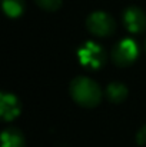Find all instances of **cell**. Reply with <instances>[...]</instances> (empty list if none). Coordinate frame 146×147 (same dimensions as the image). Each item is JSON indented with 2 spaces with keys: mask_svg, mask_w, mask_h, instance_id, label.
Instances as JSON below:
<instances>
[{
  "mask_svg": "<svg viewBox=\"0 0 146 147\" xmlns=\"http://www.w3.org/2000/svg\"><path fill=\"white\" fill-rule=\"evenodd\" d=\"M106 97L110 103H122L128 97V87L120 82H112L106 87Z\"/></svg>",
  "mask_w": 146,
  "mask_h": 147,
  "instance_id": "ba28073f",
  "label": "cell"
},
{
  "mask_svg": "<svg viewBox=\"0 0 146 147\" xmlns=\"http://www.w3.org/2000/svg\"><path fill=\"white\" fill-rule=\"evenodd\" d=\"M123 23L130 33H143L146 30V13L138 6H129L123 11Z\"/></svg>",
  "mask_w": 146,
  "mask_h": 147,
  "instance_id": "5b68a950",
  "label": "cell"
},
{
  "mask_svg": "<svg viewBox=\"0 0 146 147\" xmlns=\"http://www.w3.org/2000/svg\"><path fill=\"white\" fill-rule=\"evenodd\" d=\"M135 140H136V143H138L139 146H143V144H146V124H145V126H142V127L138 130Z\"/></svg>",
  "mask_w": 146,
  "mask_h": 147,
  "instance_id": "8fae6325",
  "label": "cell"
},
{
  "mask_svg": "<svg viewBox=\"0 0 146 147\" xmlns=\"http://www.w3.org/2000/svg\"><path fill=\"white\" fill-rule=\"evenodd\" d=\"M69 93L72 98L82 107L93 109L102 101V89L95 80L77 76L69 84Z\"/></svg>",
  "mask_w": 146,
  "mask_h": 147,
  "instance_id": "6da1fadb",
  "label": "cell"
},
{
  "mask_svg": "<svg viewBox=\"0 0 146 147\" xmlns=\"http://www.w3.org/2000/svg\"><path fill=\"white\" fill-rule=\"evenodd\" d=\"M36 4L46 11H56L62 7V1L63 0H35Z\"/></svg>",
  "mask_w": 146,
  "mask_h": 147,
  "instance_id": "30bf717a",
  "label": "cell"
},
{
  "mask_svg": "<svg viewBox=\"0 0 146 147\" xmlns=\"http://www.w3.org/2000/svg\"><path fill=\"white\" fill-rule=\"evenodd\" d=\"M3 10L10 19H17L24 11V0H1Z\"/></svg>",
  "mask_w": 146,
  "mask_h": 147,
  "instance_id": "9c48e42d",
  "label": "cell"
},
{
  "mask_svg": "<svg viewBox=\"0 0 146 147\" xmlns=\"http://www.w3.org/2000/svg\"><path fill=\"white\" fill-rule=\"evenodd\" d=\"M77 59L83 67L96 70L105 64L106 54H105L103 47H100L99 45L92 43V42H86L77 50Z\"/></svg>",
  "mask_w": 146,
  "mask_h": 147,
  "instance_id": "3957f363",
  "label": "cell"
},
{
  "mask_svg": "<svg viewBox=\"0 0 146 147\" xmlns=\"http://www.w3.org/2000/svg\"><path fill=\"white\" fill-rule=\"evenodd\" d=\"M86 29L96 37H107L115 33L116 22L109 13L97 10L88 16Z\"/></svg>",
  "mask_w": 146,
  "mask_h": 147,
  "instance_id": "7a4b0ae2",
  "label": "cell"
},
{
  "mask_svg": "<svg viewBox=\"0 0 146 147\" xmlns=\"http://www.w3.org/2000/svg\"><path fill=\"white\" fill-rule=\"evenodd\" d=\"M1 147H26L23 133L16 127H9L1 133Z\"/></svg>",
  "mask_w": 146,
  "mask_h": 147,
  "instance_id": "52a82bcc",
  "label": "cell"
},
{
  "mask_svg": "<svg viewBox=\"0 0 146 147\" xmlns=\"http://www.w3.org/2000/svg\"><path fill=\"white\" fill-rule=\"evenodd\" d=\"M112 60L117 67H126L135 63L139 56V47L132 39H123L112 49Z\"/></svg>",
  "mask_w": 146,
  "mask_h": 147,
  "instance_id": "277c9868",
  "label": "cell"
},
{
  "mask_svg": "<svg viewBox=\"0 0 146 147\" xmlns=\"http://www.w3.org/2000/svg\"><path fill=\"white\" fill-rule=\"evenodd\" d=\"M145 49H146V42H145Z\"/></svg>",
  "mask_w": 146,
  "mask_h": 147,
  "instance_id": "7c38bea8",
  "label": "cell"
},
{
  "mask_svg": "<svg viewBox=\"0 0 146 147\" xmlns=\"http://www.w3.org/2000/svg\"><path fill=\"white\" fill-rule=\"evenodd\" d=\"M20 110H22L20 100L13 93H7V92L0 93V114L4 121L14 120L20 114Z\"/></svg>",
  "mask_w": 146,
  "mask_h": 147,
  "instance_id": "8992f818",
  "label": "cell"
}]
</instances>
